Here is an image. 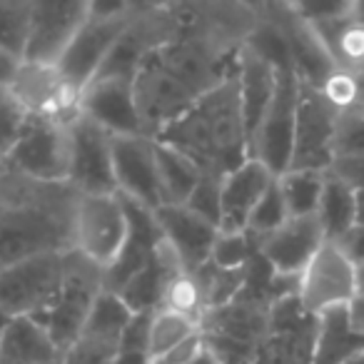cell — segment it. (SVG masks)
I'll return each mask as SVG.
<instances>
[{"instance_id":"obj_1","label":"cell","mask_w":364,"mask_h":364,"mask_svg":"<svg viewBox=\"0 0 364 364\" xmlns=\"http://www.w3.org/2000/svg\"><path fill=\"white\" fill-rule=\"evenodd\" d=\"M175 147L200 167V172L223 180L250 157V140L240 107L237 70L218 87L205 92L180 120L155 137Z\"/></svg>"},{"instance_id":"obj_2","label":"cell","mask_w":364,"mask_h":364,"mask_svg":"<svg viewBox=\"0 0 364 364\" xmlns=\"http://www.w3.org/2000/svg\"><path fill=\"white\" fill-rule=\"evenodd\" d=\"M130 235L127 205L120 195H75L73 200V252L102 274L117 262Z\"/></svg>"},{"instance_id":"obj_3","label":"cell","mask_w":364,"mask_h":364,"mask_svg":"<svg viewBox=\"0 0 364 364\" xmlns=\"http://www.w3.org/2000/svg\"><path fill=\"white\" fill-rule=\"evenodd\" d=\"M132 16L135 8L125 3H90V16L58 63L60 75L77 95H82L85 87L100 75Z\"/></svg>"},{"instance_id":"obj_4","label":"cell","mask_w":364,"mask_h":364,"mask_svg":"<svg viewBox=\"0 0 364 364\" xmlns=\"http://www.w3.org/2000/svg\"><path fill=\"white\" fill-rule=\"evenodd\" d=\"M102 289H105V284H102L100 269L92 267L87 259H82L80 255H75L70 250L68 269H65V277H63L60 289L53 297V302L41 314L33 317L48 329V334L58 344L63 357H65V352L82 334L87 317L92 312V304H95L97 294Z\"/></svg>"},{"instance_id":"obj_5","label":"cell","mask_w":364,"mask_h":364,"mask_svg":"<svg viewBox=\"0 0 364 364\" xmlns=\"http://www.w3.org/2000/svg\"><path fill=\"white\" fill-rule=\"evenodd\" d=\"M8 170L41 185H68L70 122L31 115L8 155Z\"/></svg>"},{"instance_id":"obj_6","label":"cell","mask_w":364,"mask_h":364,"mask_svg":"<svg viewBox=\"0 0 364 364\" xmlns=\"http://www.w3.org/2000/svg\"><path fill=\"white\" fill-rule=\"evenodd\" d=\"M70 250L31 255L0 267V307L11 317H36L58 294Z\"/></svg>"},{"instance_id":"obj_7","label":"cell","mask_w":364,"mask_h":364,"mask_svg":"<svg viewBox=\"0 0 364 364\" xmlns=\"http://www.w3.org/2000/svg\"><path fill=\"white\" fill-rule=\"evenodd\" d=\"M132 90H135L140 120L145 125L147 137L152 140L200 100L198 92L167 65L165 58L160 55V48L150 53L145 63L137 68V73L132 75Z\"/></svg>"},{"instance_id":"obj_8","label":"cell","mask_w":364,"mask_h":364,"mask_svg":"<svg viewBox=\"0 0 364 364\" xmlns=\"http://www.w3.org/2000/svg\"><path fill=\"white\" fill-rule=\"evenodd\" d=\"M299 77L292 68L277 70V90L250 140V157L259 160L272 175H284L292 162L294 125H297Z\"/></svg>"},{"instance_id":"obj_9","label":"cell","mask_w":364,"mask_h":364,"mask_svg":"<svg viewBox=\"0 0 364 364\" xmlns=\"http://www.w3.org/2000/svg\"><path fill=\"white\" fill-rule=\"evenodd\" d=\"M297 299L312 317L357 299V267L337 242L327 240L297 277Z\"/></svg>"},{"instance_id":"obj_10","label":"cell","mask_w":364,"mask_h":364,"mask_svg":"<svg viewBox=\"0 0 364 364\" xmlns=\"http://www.w3.org/2000/svg\"><path fill=\"white\" fill-rule=\"evenodd\" d=\"M68 188L73 195H117L112 172V135L85 115L70 120Z\"/></svg>"},{"instance_id":"obj_11","label":"cell","mask_w":364,"mask_h":364,"mask_svg":"<svg viewBox=\"0 0 364 364\" xmlns=\"http://www.w3.org/2000/svg\"><path fill=\"white\" fill-rule=\"evenodd\" d=\"M339 112L322 97L314 85L299 80L297 125L289 170L329 172L334 162V132Z\"/></svg>"},{"instance_id":"obj_12","label":"cell","mask_w":364,"mask_h":364,"mask_svg":"<svg viewBox=\"0 0 364 364\" xmlns=\"http://www.w3.org/2000/svg\"><path fill=\"white\" fill-rule=\"evenodd\" d=\"M317 317L304 312L297 292L284 294L269 307L267 334L255 354V364H312Z\"/></svg>"},{"instance_id":"obj_13","label":"cell","mask_w":364,"mask_h":364,"mask_svg":"<svg viewBox=\"0 0 364 364\" xmlns=\"http://www.w3.org/2000/svg\"><path fill=\"white\" fill-rule=\"evenodd\" d=\"M90 16L85 0H63V3H33L31 33L23 63L33 65H58L73 38Z\"/></svg>"},{"instance_id":"obj_14","label":"cell","mask_w":364,"mask_h":364,"mask_svg":"<svg viewBox=\"0 0 364 364\" xmlns=\"http://www.w3.org/2000/svg\"><path fill=\"white\" fill-rule=\"evenodd\" d=\"M112 172L117 195L152 210L165 205L152 137H112Z\"/></svg>"},{"instance_id":"obj_15","label":"cell","mask_w":364,"mask_h":364,"mask_svg":"<svg viewBox=\"0 0 364 364\" xmlns=\"http://www.w3.org/2000/svg\"><path fill=\"white\" fill-rule=\"evenodd\" d=\"M80 115L112 137H147L132 90V77H97L80 95Z\"/></svg>"},{"instance_id":"obj_16","label":"cell","mask_w":364,"mask_h":364,"mask_svg":"<svg viewBox=\"0 0 364 364\" xmlns=\"http://www.w3.org/2000/svg\"><path fill=\"white\" fill-rule=\"evenodd\" d=\"M11 90L31 115L63 122H70L73 117L80 115V95L68 85L58 65L23 63Z\"/></svg>"},{"instance_id":"obj_17","label":"cell","mask_w":364,"mask_h":364,"mask_svg":"<svg viewBox=\"0 0 364 364\" xmlns=\"http://www.w3.org/2000/svg\"><path fill=\"white\" fill-rule=\"evenodd\" d=\"M324 242H327V237H324L317 215L289 218L272 235L257 240V252L277 277L297 279Z\"/></svg>"},{"instance_id":"obj_18","label":"cell","mask_w":364,"mask_h":364,"mask_svg":"<svg viewBox=\"0 0 364 364\" xmlns=\"http://www.w3.org/2000/svg\"><path fill=\"white\" fill-rule=\"evenodd\" d=\"M155 223L160 237L175 250L185 269L198 272L210 262L220 230L213 223L195 215L185 205H162L155 210Z\"/></svg>"},{"instance_id":"obj_19","label":"cell","mask_w":364,"mask_h":364,"mask_svg":"<svg viewBox=\"0 0 364 364\" xmlns=\"http://www.w3.org/2000/svg\"><path fill=\"white\" fill-rule=\"evenodd\" d=\"M277 175L267 170L259 160L247 157L237 170L220 180V200H223V225L220 232H247L250 215L274 185Z\"/></svg>"},{"instance_id":"obj_20","label":"cell","mask_w":364,"mask_h":364,"mask_svg":"<svg viewBox=\"0 0 364 364\" xmlns=\"http://www.w3.org/2000/svg\"><path fill=\"white\" fill-rule=\"evenodd\" d=\"M125 205H127V218H130V235H127V242L122 247L117 262L102 274V284L110 292H120L132 277H137L152 262L155 247L160 242V230H157L155 223V213L137 203H130V200H125Z\"/></svg>"},{"instance_id":"obj_21","label":"cell","mask_w":364,"mask_h":364,"mask_svg":"<svg viewBox=\"0 0 364 364\" xmlns=\"http://www.w3.org/2000/svg\"><path fill=\"white\" fill-rule=\"evenodd\" d=\"M277 70L267 58L255 53L250 46H242L237 53V90H240V107H242L245 130L247 140L257 132L264 112L277 90Z\"/></svg>"},{"instance_id":"obj_22","label":"cell","mask_w":364,"mask_h":364,"mask_svg":"<svg viewBox=\"0 0 364 364\" xmlns=\"http://www.w3.org/2000/svg\"><path fill=\"white\" fill-rule=\"evenodd\" d=\"M364 352V337L347 307L327 309L317 317L312 364H349Z\"/></svg>"},{"instance_id":"obj_23","label":"cell","mask_w":364,"mask_h":364,"mask_svg":"<svg viewBox=\"0 0 364 364\" xmlns=\"http://www.w3.org/2000/svg\"><path fill=\"white\" fill-rule=\"evenodd\" d=\"M0 359L16 364H63V352L33 317H13L0 342Z\"/></svg>"},{"instance_id":"obj_24","label":"cell","mask_w":364,"mask_h":364,"mask_svg":"<svg viewBox=\"0 0 364 364\" xmlns=\"http://www.w3.org/2000/svg\"><path fill=\"white\" fill-rule=\"evenodd\" d=\"M155 165L160 177V190L165 205H185L195 188L203 180V172L190 157L177 152L175 147L155 140Z\"/></svg>"},{"instance_id":"obj_25","label":"cell","mask_w":364,"mask_h":364,"mask_svg":"<svg viewBox=\"0 0 364 364\" xmlns=\"http://www.w3.org/2000/svg\"><path fill=\"white\" fill-rule=\"evenodd\" d=\"M317 220L324 230V237L337 242L357 225V193L347 182L327 172L322 200L317 208Z\"/></svg>"},{"instance_id":"obj_26","label":"cell","mask_w":364,"mask_h":364,"mask_svg":"<svg viewBox=\"0 0 364 364\" xmlns=\"http://www.w3.org/2000/svg\"><path fill=\"white\" fill-rule=\"evenodd\" d=\"M200 332H203V324L193 322V319L162 307L152 309L150 327H147V357L152 364L162 362L167 354H172L177 347L198 337Z\"/></svg>"},{"instance_id":"obj_27","label":"cell","mask_w":364,"mask_h":364,"mask_svg":"<svg viewBox=\"0 0 364 364\" xmlns=\"http://www.w3.org/2000/svg\"><path fill=\"white\" fill-rule=\"evenodd\" d=\"M324 177L327 172L314 170H287L277 177V188L287 205L289 218H312L317 215L319 200H322Z\"/></svg>"},{"instance_id":"obj_28","label":"cell","mask_w":364,"mask_h":364,"mask_svg":"<svg viewBox=\"0 0 364 364\" xmlns=\"http://www.w3.org/2000/svg\"><path fill=\"white\" fill-rule=\"evenodd\" d=\"M160 307L203 324L205 317H208V302H205V292L198 272L182 269V272L172 274L165 282V289H162Z\"/></svg>"},{"instance_id":"obj_29","label":"cell","mask_w":364,"mask_h":364,"mask_svg":"<svg viewBox=\"0 0 364 364\" xmlns=\"http://www.w3.org/2000/svg\"><path fill=\"white\" fill-rule=\"evenodd\" d=\"M33 3L0 0V50L23 60L31 33Z\"/></svg>"},{"instance_id":"obj_30","label":"cell","mask_w":364,"mask_h":364,"mask_svg":"<svg viewBox=\"0 0 364 364\" xmlns=\"http://www.w3.org/2000/svg\"><path fill=\"white\" fill-rule=\"evenodd\" d=\"M257 255V240L250 232H220L210 264L220 269H245Z\"/></svg>"},{"instance_id":"obj_31","label":"cell","mask_w":364,"mask_h":364,"mask_svg":"<svg viewBox=\"0 0 364 364\" xmlns=\"http://www.w3.org/2000/svg\"><path fill=\"white\" fill-rule=\"evenodd\" d=\"M287 220H289L287 205H284L282 193H279V188H277V180H274V185L267 190V195L259 200L255 213L250 215L247 232L252 235L255 240H262V237H267V235H272L274 230L282 228Z\"/></svg>"},{"instance_id":"obj_32","label":"cell","mask_w":364,"mask_h":364,"mask_svg":"<svg viewBox=\"0 0 364 364\" xmlns=\"http://www.w3.org/2000/svg\"><path fill=\"white\" fill-rule=\"evenodd\" d=\"M28 117L31 112L21 105L11 87H0V155H6V160L16 147Z\"/></svg>"},{"instance_id":"obj_33","label":"cell","mask_w":364,"mask_h":364,"mask_svg":"<svg viewBox=\"0 0 364 364\" xmlns=\"http://www.w3.org/2000/svg\"><path fill=\"white\" fill-rule=\"evenodd\" d=\"M364 155V105L339 112L334 132V157Z\"/></svg>"},{"instance_id":"obj_34","label":"cell","mask_w":364,"mask_h":364,"mask_svg":"<svg viewBox=\"0 0 364 364\" xmlns=\"http://www.w3.org/2000/svg\"><path fill=\"white\" fill-rule=\"evenodd\" d=\"M322 92V97L334 107L337 112H344L349 107H354L359 102V82H357V73L354 70H332L324 82L317 87Z\"/></svg>"},{"instance_id":"obj_35","label":"cell","mask_w":364,"mask_h":364,"mask_svg":"<svg viewBox=\"0 0 364 364\" xmlns=\"http://www.w3.org/2000/svg\"><path fill=\"white\" fill-rule=\"evenodd\" d=\"M185 208H190L195 215H200L203 220L213 223L220 230L223 225V200H220V180L205 175L200 180V185L195 188V193L190 195V200L185 203Z\"/></svg>"},{"instance_id":"obj_36","label":"cell","mask_w":364,"mask_h":364,"mask_svg":"<svg viewBox=\"0 0 364 364\" xmlns=\"http://www.w3.org/2000/svg\"><path fill=\"white\" fill-rule=\"evenodd\" d=\"M334 177H339L342 182H347L354 193L364 190V155H352V157H334L332 167H329Z\"/></svg>"},{"instance_id":"obj_37","label":"cell","mask_w":364,"mask_h":364,"mask_svg":"<svg viewBox=\"0 0 364 364\" xmlns=\"http://www.w3.org/2000/svg\"><path fill=\"white\" fill-rule=\"evenodd\" d=\"M337 245L352 259L354 267H364V225H354L342 240H337Z\"/></svg>"},{"instance_id":"obj_38","label":"cell","mask_w":364,"mask_h":364,"mask_svg":"<svg viewBox=\"0 0 364 364\" xmlns=\"http://www.w3.org/2000/svg\"><path fill=\"white\" fill-rule=\"evenodd\" d=\"M21 65H23V60H18V58H13V55H8V53L0 50V87L13 85V80H16Z\"/></svg>"},{"instance_id":"obj_39","label":"cell","mask_w":364,"mask_h":364,"mask_svg":"<svg viewBox=\"0 0 364 364\" xmlns=\"http://www.w3.org/2000/svg\"><path fill=\"white\" fill-rule=\"evenodd\" d=\"M349 314H352L354 327H357L359 334L364 337V297H357L352 304H349Z\"/></svg>"},{"instance_id":"obj_40","label":"cell","mask_w":364,"mask_h":364,"mask_svg":"<svg viewBox=\"0 0 364 364\" xmlns=\"http://www.w3.org/2000/svg\"><path fill=\"white\" fill-rule=\"evenodd\" d=\"M188 364H220V359H218V354L213 352V347L208 344V339H205V347L200 349Z\"/></svg>"},{"instance_id":"obj_41","label":"cell","mask_w":364,"mask_h":364,"mask_svg":"<svg viewBox=\"0 0 364 364\" xmlns=\"http://www.w3.org/2000/svg\"><path fill=\"white\" fill-rule=\"evenodd\" d=\"M357 225H364V190L357 193Z\"/></svg>"},{"instance_id":"obj_42","label":"cell","mask_w":364,"mask_h":364,"mask_svg":"<svg viewBox=\"0 0 364 364\" xmlns=\"http://www.w3.org/2000/svg\"><path fill=\"white\" fill-rule=\"evenodd\" d=\"M11 319H13L11 314H8L6 309L0 307V342H3V334H6V327L11 324Z\"/></svg>"},{"instance_id":"obj_43","label":"cell","mask_w":364,"mask_h":364,"mask_svg":"<svg viewBox=\"0 0 364 364\" xmlns=\"http://www.w3.org/2000/svg\"><path fill=\"white\" fill-rule=\"evenodd\" d=\"M354 21L362 23V26H364V0H359V3H354Z\"/></svg>"},{"instance_id":"obj_44","label":"cell","mask_w":364,"mask_h":364,"mask_svg":"<svg viewBox=\"0 0 364 364\" xmlns=\"http://www.w3.org/2000/svg\"><path fill=\"white\" fill-rule=\"evenodd\" d=\"M357 297H364V267H357Z\"/></svg>"},{"instance_id":"obj_45","label":"cell","mask_w":364,"mask_h":364,"mask_svg":"<svg viewBox=\"0 0 364 364\" xmlns=\"http://www.w3.org/2000/svg\"><path fill=\"white\" fill-rule=\"evenodd\" d=\"M357 82H359V102L357 105H364V70H357Z\"/></svg>"},{"instance_id":"obj_46","label":"cell","mask_w":364,"mask_h":364,"mask_svg":"<svg viewBox=\"0 0 364 364\" xmlns=\"http://www.w3.org/2000/svg\"><path fill=\"white\" fill-rule=\"evenodd\" d=\"M8 172H11V170H8V160H6V155H0V180H3V177H6Z\"/></svg>"},{"instance_id":"obj_47","label":"cell","mask_w":364,"mask_h":364,"mask_svg":"<svg viewBox=\"0 0 364 364\" xmlns=\"http://www.w3.org/2000/svg\"><path fill=\"white\" fill-rule=\"evenodd\" d=\"M349 364H364V352H362V354H359V357H357V359H352V362H349Z\"/></svg>"},{"instance_id":"obj_48","label":"cell","mask_w":364,"mask_h":364,"mask_svg":"<svg viewBox=\"0 0 364 364\" xmlns=\"http://www.w3.org/2000/svg\"><path fill=\"white\" fill-rule=\"evenodd\" d=\"M0 364H16V362H8V359H0Z\"/></svg>"}]
</instances>
